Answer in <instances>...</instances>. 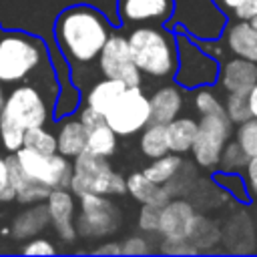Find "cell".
<instances>
[{
    "label": "cell",
    "mask_w": 257,
    "mask_h": 257,
    "mask_svg": "<svg viewBox=\"0 0 257 257\" xmlns=\"http://www.w3.org/2000/svg\"><path fill=\"white\" fill-rule=\"evenodd\" d=\"M116 28L108 18L90 4H72L64 8L52 28L60 56L70 66V74L96 62L104 42Z\"/></svg>",
    "instance_id": "obj_1"
},
{
    "label": "cell",
    "mask_w": 257,
    "mask_h": 257,
    "mask_svg": "<svg viewBox=\"0 0 257 257\" xmlns=\"http://www.w3.org/2000/svg\"><path fill=\"white\" fill-rule=\"evenodd\" d=\"M54 64L50 60L48 48L40 36L28 34L24 30H2L0 36V82H36L58 96V82L54 80Z\"/></svg>",
    "instance_id": "obj_2"
},
{
    "label": "cell",
    "mask_w": 257,
    "mask_h": 257,
    "mask_svg": "<svg viewBox=\"0 0 257 257\" xmlns=\"http://www.w3.org/2000/svg\"><path fill=\"white\" fill-rule=\"evenodd\" d=\"M48 94L56 98L54 92L26 80L14 84L4 96L0 110V141L8 153H16L22 147L26 128L46 126L54 112V104H48Z\"/></svg>",
    "instance_id": "obj_3"
},
{
    "label": "cell",
    "mask_w": 257,
    "mask_h": 257,
    "mask_svg": "<svg viewBox=\"0 0 257 257\" xmlns=\"http://www.w3.org/2000/svg\"><path fill=\"white\" fill-rule=\"evenodd\" d=\"M131 56L141 70L143 78L173 80L179 66L177 34L167 30L165 24H143L126 32Z\"/></svg>",
    "instance_id": "obj_4"
},
{
    "label": "cell",
    "mask_w": 257,
    "mask_h": 257,
    "mask_svg": "<svg viewBox=\"0 0 257 257\" xmlns=\"http://www.w3.org/2000/svg\"><path fill=\"white\" fill-rule=\"evenodd\" d=\"M68 189L74 193V197L86 193L120 197L126 195V177L116 173L104 157L82 151L72 159V177Z\"/></svg>",
    "instance_id": "obj_5"
},
{
    "label": "cell",
    "mask_w": 257,
    "mask_h": 257,
    "mask_svg": "<svg viewBox=\"0 0 257 257\" xmlns=\"http://www.w3.org/2000/svg\"><path fill=\"white\" fill-rule=\"evenodd\" d=\"M177 50H179V66L175 72V82L183 88H197V86H209L217 84L219 76V62L215 56H211L201 44H197L193 38H189L183 32H177Z\"/></svg>",
    "instance_id": "obj_6"
},
{
    "label": "cell",
    "mask_w": 257,
    "mask_h": 257,
    "mask_svg": "<svg viewBox=\"0 0 257 257\" xmlns=\"http://www.w3.org/2000/svg\"><path fill=\"white\" fill-rule=\"evenodd\" d=\"M104 122L118 137H131L141 133L151 122V100L143 86H124L118 98L104 112Z\"/></svg>",
    "instance_id": "obj_7"
},
{
    "label": "cell",
    "mask_w": 257,
    "mask_h": 257,
    "mask_svg": "<svg viewBox=\"0 0 257 257\" xmlns=\"http://www.w3.org/2000/svg\"><path fill=\"white\" fill-rule=\"evenodd\" d=\"M80 211L74 217L76 233L82 239H100L114 233L120 225V213L108 195L86 193L78 197Z\"/></svg>",
    "instance_id": "obj_8"
},
{
    "label": "cell",
    "mask_w": 257,
    "mask_h": 257,
    "mask_svg": "<svg viewBox=\"0 0 257 257\" xmlns=\"http://www.w3.org/2000/svg\"><path fill=\"white\" fill-rule=\"evenodd\" d=\"M231 137H233V122L225 112L201 114L197 135L191 147L195 163L203 169H217L221 151Z\"/></svg>",
    "instance_id": "obj_9"
},
{
    "label": "cell",
    "mask_w": 257,
    "mask_h": 257,
    "mask_svg": "<svg viewBox=\"0 0 257 257\" xmlns=\"http://www.w3.org/2000/svg\"><path fill=\"white\" fill-rule=\"evenodd\" d=\"M16 159L20 167L26 171L30 179L36 183L48 187V189H60L70 185L72 177V159L56 153H38L28 147H20L16 153Z\"/></svg>",
    "instance_id": "obj_10"
},
{
    "label": "cell",
    "mask_w": 257,
    "mask_h": 257,
    "mask_svg": "<svg viewBox=\"0 0 257 257\" xmlns=\"http://www.w3.org/2000/svg\"><path fill=\"white\" fill-rule=\"evenodd\" d=\"M96 64H98V72L104 78L120 80L126 86L143 84V74L131 56L126 34L120 30H114L108 36V40L104 42V46L96 58Z\"/></svg>",
    "instance_id": "obj_11"
},
{
    "label": "cell",
    "mask_w": 257,
    "mask_h": 257,
    "mask_svg": "<svg viewBox=\"0 0 257 257\" xmlns=\"http://www.w3.org/2000/svg\"><path fill=\"white\" fill-rule=\"evenodd\" d=\"M175 12V0H116L120 28L143 24H167Z\"/></svg>",
    "instance_id": "obj_12"
},
{
    "label": "cell",
    "mask_w": 257,
    "mask_h": 257,
    "mask_svg": "<svg viewBox=\"0 0 257 257\" xmlns=\"http://www.w3.org/2000/svg\"><path fill=\"white\" fill-rule=\"evenodd\" d=\"M46 207H48L50 225L54 227L56 235L66 243L76 241L78 233H76V225H74V217H76L74 193L68 187L52 189L46 197Z\"/></svg>",
    "instance_id": "obj_13"
},
{
    "label": "cell",
    "mask_w": 257,
    "mask_h": 257,
    "mask_svg": "<svg viewBox=\"0 0 257 257\" xmlns=\"http://www.w3.org/2000/svg\"><path fill=\"white\" fill-rule=\"evenodd\" d=\"M195 207L185 199H169L161 207L157 233L163 239H189L195 227Z\"/></svg>",
    "instance_id": "obj_14"
},
{
    "label": "cell",
    "mask_w": 257,
    "mask_h": 257,
    "mask_svg": "<svg viewBox=\"0 0 257 257\" xmlns=\"http://www.w3.org/2000/svg\"><path fill=\"white\" fill-rule=\"evenodd\" d=\"M255 82H257V62H251L247 58L233 56V58L225 60L219 66L217 84L225 92L249 94V90L253 88Z\"/></svg>",
    "instance_id": "obj_15"
},
{
    "label": "cell",
    "mask_w": 257,
    "mask_h": 257,
    "mask_svg": "<svg viewBox=\"0 0 257 257\" xmlns=\"http://www.w3.org/2000/svg\"><path fill=\"white\" fill-rule=\"evenodd\" d=\"M149 100H151V122L167 124L173 118H177L183 110V102H185L183 86L167 80V84L159 86L149 96Z\"/></svg>",
    "instance_id": "obj_16"
},
{
    "label": "cell",
    "mask_w": 257,
    "mask_h": 257,
    "mask_svg": "<svg viewBox=\"0 0 257 257\" xmlns=\"http://www.w3.org/2000/svg\"><path fill=\"white\" fill-rule=\"evenodd\" d=\"M223 40L233 56L257 62V28L251 24V20L237 18L229 22L223 32Z\"/></svg>",
    "instance_id": "obj_17"
},
{
    "label": "cell",
    "mask_w": 257,
    "mask_h": 257,
    "mask_svg": "<svg viewBox=\"0 0 257 257\" xmlns=\"http://www.w3.org/2000/svg\"><path fill=\"white\" fill-rule=\"evenodd\" d=\"M6 163H8V173H10V183L14 187V193H16V201L22 203V205H32V203H40V201H46L48 193L52 189L36 183L34 179H30L26 175V171L20 167L18 159L14 153H10L6 157Z\"/></svg>",
    "instance_id": "obj_18"
},
{
    "label": "cell",
    "mask_w": 257,
    "mask_h": 257,
    "mask_svg": "<svg viewBox=\"0 0 257 257\" xmlns=\"http://www.w3.org/2000/svg\"><path fill=\"white\" fill-rule=\"evenodd\" d=\"M48 225H50L48 207H46V201H40V203H32L28 209L20 211L14 217L12 227H10V233L18 241H26V239H32L34 235H38Z\"/></svg>",
    "instance_id": "obj_19"
},
{
    "label": "cell",
    "mask_w": 257,
    "mask_h": 257,
    "mask_svg": "<svg viewBox=\"0 0 257 257\" xmlns=\"http://www.w3.org/2000/svg\"><path fill=\"white\" fill-rule=\"evenodd\" d=\"M126 193H128L133 199H137L141 205H143V203H151V205L163 207V205L171 199V193L167 191V187L153 183L151 179H147V177L143 175V171L131 173V175L126 177Z\"/></svg>",
    "instance_id": "obj_20"
},
{
    "label": "cell",
    "mask_w": 257,
    "mask_h": 257,
    "mask_svg": "<svg viewBox=\"0 0 257 257\" xmlns=\"http://www.w3.org/2000/svg\"><path fill=\"white\" fill-rule=\"evenodd\" d=\"M86 126L78 118L64 120L56 133V151L68 159H74L86 147Z\"/></svg>",
    "instance_id": "obj_21"
},
{
    "label": "cell",
    "mask_w": 257,
    "mask_h": 257,
    "mask_svg": "<svg viewBox=\"0 0 257 257\" xmlns=\"http://www.w3.org/2000/svg\"><path fill=\"white\" fill-rule=\"evenodd\" d=\"M199 120L193 116H177L171 122H167V141H169V151L183 155L189 153L197 135Z\"/></svg>",
    "instance_id": "obj_22"
},
{
    "label": "cell",
    "mask_w": 257,
    "mask_h": 257,
    "mask_svg": "<svg viewBox=\"0 0 257 257\" xmlns=\"http://www.w3.org/2000/svg\"><path fill=\"white\" fill-rule=\"evenodd\" d=\"M124 86L126 84H122L120 80H112V78L102 76V80H96L90 84L88 92L84 94V104H88L94 110L104 114L110 108V104L118 98V94L124 90Z\"/></svg>",
    "instance_id": "obj_23"
},
{
    "label": "cell",
    "mask_w": 257,
    "mask_h": 257,
    "mask_svg": "<svg viewBox=\"0 0 257 257\" xmlns=\"http://www.w3.org/2000/svg\"><path fill=\"white\" fill-rule=\"evenodd\" d=\"M116 147H118V135L106 122H100V124L88 128L86 147H84L86 153L108 159V157H112L116 153Z\"/></svg>",
    "instance_id": "obj_24"
},
{
    "label": "cell",
    "mask_w": 257,
    "mask_h": 257,
    "mask_svg": "<svg viewBox=\"0 0 257 257\" xmlns=\"http://www.w3.org/2000/svg\"><path fill=\"white\" fill-rule=\"evenodd\" d=\"M139 147H141V153L147 159H159V157L171 153L169 151V141H167V124L149 122L141 131Z\"/></svg>",
    "instance_id": "obj_25"
},
{
    "label": "cell",
    "mask_w": 257,
    "mask_h": 257,
    "mask_svg": "<svg viewBox=\"0 0 257 257\" xmlns=\"http://www.w3.org/2000/svg\"><path fill=\"white\" fill-rule=\"evenodd\" d=\"M181 169H183V159H181V155H177V153H167V155H163V157H159V159H153V163L143 169V175H145L147 179H151L153 183H157V185H167L169 181L175 179V175H177Z\"/></svg>",
    "instance_id": "obj_26"
},
{
    "label": "cell",
    "mask_w": 257,
    "mask_h": 257,
    "mask_svg": "<svg viewBox=\"0 0 257 257\" xmlns=\"http://www.w3.org/2000/svg\"><path fill=\"white\" fill-rule=\"evenodd\" d=\"M247 163H249V155L241 149V145L235 139H229L221 151L217 169L227 171V173H241V171H245Z\"/></svg>",
    "instance_id": "obj_27"
},
{
    "label": "cell",
    "mask_w": 257,
    "mask_h": 257,
    "mask_svg": "<svg viewBox=\"0 0 257 257\" xmlns=\"http://www.w3.org/2000/svg\"><path fill=\"white\" fill-rule=\"evenodd\" d=\"M213 183L219 185L225 193L233 195L237 201H243V203L249 201V189H247L245 177H241L239 173H227L217 169V173H213Z\"/></svg>",
    "instance_id": "obj_28"
},
{
    "label": "cell",
    "mask_w": 257,
    "mask_h": 257,
    "mask_svg": "<svg viewBox=\"0 0 257 257\" xmlns=\"http://www.w3.org/2000/svg\"><path fill=\"white\" fill-rule=\"evenodd\" d=\"M193 108L199 112V116L201 114H211V112H225L223 100L213 90V84L193 88Z\"/></svg>",
    "instance_id": "obj_29"
},
{
    "label": "cell",
    "mask_w": 257,
    "mask_h": 257,
    "mask_svg": "<svg viewBox=\"0 0 257 257\" xmlns=\"http://www.w3.org/2000/svg\"><path fill=\"white\" fill-rule=\"evenodd\" d=\"M22 147H28V149H34V151L46 153V155L56 153V135L50 128H44V126L26 128Z\"/></svg>",
    "instance_id": "obj_30"
},
{
    "label": "cell",
    "mask_w": 257,
    "mask_h": 257,
    "mask_svg": "<svg viewBox=\"0 0 257 257\" xmlns=\"http://www.w3.org/2000/svg\"><path fill=\"white\" fill-rule=\"evenodd\" d=\"M223 106H225V114L229 116V120L233 124H239V122L251 118L247 94H241V92H225Z\"/></svg>",
    "instance_id": "obj_31"
},
{
    "label": "cell",
    "mask_w": 257,
    "mask_h": 257,
    "mask_svg": "<svg viewBox=\"0 0 257 257\" xmlns=\"http://www.w3.org/2000/svg\"><path fill=\"white\" fill-rule=\"evenodd\" d=\"M189 241L197 247V251H203V243L209 247V245H213V243H217V241H219L217 225H215V223H211L209 219H205V217L197 215V221H195V227H193V231H191Z\"/></svg>",
    "instance_id": "obj_32"
},
{
    "label": "cell",
    "mask_w": 257,
    "mask_h": 257,
    "mask_svg": "<svg viewBox=\"0 0 257 257\" xmlns=\"http://www.w3.org/2000/svg\"><path fill=\"white\" fill-rule=\"evenodd\" d=\"M235 141L241 145V149L249 155L255 157L257 155V118L251 116L243 122L237 124L235 128Z\"/></svg>",
    "instance_id": "obj_33"
},
{
    "label": "cell",
    "mask_w": 257,
    "mask_h": 257,
    "mask_svg": "<svg viewBox=\"0 0 257 257\" xmlns=\"http://www.w3.org/2000/svg\"><path fill=\"white\" fill-rule=\"evenodd\" d=\"M159 215H161V207L159 205L143 203L141 211H139V219H137L139 229L145 231V233H157V229H159Z\"/></svg>",
    "instance_id": "obj_34"
},
{
    "label": "cell",
    "mask_w": 257,
    "mask_h": 257,
    "mask_svg": "<svg viewBox=\"0 0 257 257\" xmlns=\"http://www.w3.org/2000/svg\"><path fill=\"white\" fill-rule=\"evenodd\" d=\"M20 253H24V255H54L56 253V247L48 239L32 237V239H26L24 241Z\"/></svg>",
    "instance_id": "obj_35"
},
{
    "label": "cell",
    "mask_w": 257,
    "mask_h": 257,
    "mask_svg": "<svg viewBox=\"0 0 257 257\" xmlns=\"http://www.w3.org/2000/svg\"><path fill=\"white\" fill-rule=\"evenodd\" d=\"M161 251L169 253V255H195V253H199L197 247L189 239H163Z\"/></svg>",
    "instance_id": "obj_36"
},
{
    "label": "cell",
    "mask_w": 257,
    "mask_h": 257,
    "mask_svg": "<svg viewBox=\"0 0 257 257\" xmlns=\"http://www.w3.org/2000/svg\"><path fill=\"white\" fill-rule=\"evenodd\" d=\"M14 197H16V193H14V187L10 183L8 163H6V157L0 155V203L14 201Z\"/></svg>",
    "instance_id": "obj_37"
},
{
    "label": "cell",
    "mask_w": 257,
    "mask_h": 257,
    "mask_svg": "<svg viewBox=\"0 0 257 257\" xmlns=\"http://www.w3.org/2000/svg\"><path fill=\"white\" fill-rule=\"evenodd\" d=\"M120 251H122V255H145L151 251V247L145 237H128L122 241Z\"/></svg>",
    "instance_id": "obj_38"
},
{
    "label": "cell",
    "mask_w": 257,
    "mask_h": 257,
    "mask_svg": "<svg viewBox=\"0 0 257 257\" xmlns=\"http://www.w3.org/2000/svg\"><path fill=\"white\" fill-rule=\"evenodd\" d=\"M76 112H78V120L86 126V131L92 128V126H96V124H100V122H104V114L98 112V110H94L88 104H82L80 108H76Z\"/></svg>",
    "instance_id": "obj_39"
},
{
    "label": "cell",
    "mask_w": 257,
    "mask_h": 257,
    "mask_svg": "<svg viewBox=\"0 0 257 257\" xmlns=\"http://www.w3.org/2000/svg\"><path fill=\"white\" fill-rule=\"evenodd\" d=\"M245 183H247V189L257 195V155L255 157H249V163L245 167Z\"/></svg>",
    "instance_id": "obj_40"
},
{
    "label": "cell",
    "mask_w": 257,
    "mask_h": 257,
    "mask_svg": "<svg viewBox=\"0 0 257 257\" xmlns=\"http://www.w3.org/2000/svg\"><path fill=\"white\" fill-rule=\"evenodd\" d=\"M235 18H241V20H251L257 16V0H245L235 12H233Z\"/></svg>",
    "instance_id": "obj_41"
},
{
    "label": "cell",
    "mask_w": 257,
    "mask_h": 257,
    "mask_svg": "<svg viewBox=\"0 0 257 257\" xmlns=\"http://www.w3.org/2000/svg\"><path fill=\"white\" fill-rule=\"evenodd\" d=\"M92 253L94 255H122L120 245L118 243H112V241H108L104 245H98L96 249H92Z\"/></svg>",
    "instance_id": "obj_42"
},
{
    "label": "cell",
    "mask_w": 257,
    "mask_h": 257,
    "mask_svg": "<svg viewBox=\"0 0 257 257\" xmlns=\"http://www.w3.org/2000/svg\"><path fill=\"white\" fill-rule=\"evenodd\" d=\"M219 8H223V10H229V12H235L245 0H213Z\"/></svg>",
    "instance_id": "obj_43"
},
{
    "label": "cell",
    "mask_w": 257,
    "mask_h": 257,
    "mask_svg": "<svg viewBox=\"0 0 257 257\" xmlns=\"http://www.w3.org/2000/svg\"><path fill=\"white\" fill-rule=\"evenodd\" d=\"M247 100H249V110H251V116H255V118H257V82H255V84H253V88L249 90Z\"/></svg>",
    "instance_id": "obj_44"
},
{
    "label": "cell",
    "mask_w": 257,
    "mask_h": 257,
    "mask_svg": "<svg viewBox=\"0 0 257 257\" xmlns=\"http://www.w3.org/2000/svg\"><path fill=\"white\" fill-rule=\"evenodd\" d=\"M4 96H6L4 94V84L0 82V110H2V104H4Z\"/></svg>",
    "instance_id": "obj_45"
},
{
    "label": "cell",
    "mask_w": 257,
    "mask_h": 257,
    "mask_svg": "<svg viewBox=\"0 0 257 257\" xmlns=\"http://www.w3.org/2000/svg\"><path fill=\"white\" fill-rule=\"evenodd\" d=\"M251 24H253V26L257 28V16H255V18H251Z\"/></svg>",
    "instance_id": "obj_46"
},
{
    "label": "cell",
    "mask_w": 257,
    "mask_h": 257,
    "mask_svg": "<svg viewBox=\"0 0 257 257\" xmlns=\"http://www.w3.org/2000/svg\"><path fill=\"white\" fill-rule=\"evenodd\" d=\"M0 36H2V26H0Z\"/></svg>",
    "instance_id": "obj_47"
}]
</instances>
